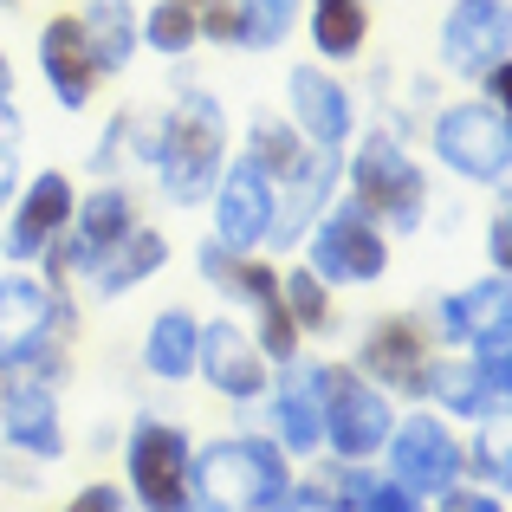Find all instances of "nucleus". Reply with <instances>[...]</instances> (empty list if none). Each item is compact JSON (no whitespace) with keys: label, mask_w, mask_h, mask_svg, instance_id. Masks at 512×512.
Returning a JSON list of instances; mask_svg holds the SVG:
<instances>
[{"label":"nucleus","mask_w":512,"mask_h":512,"mask_svg":"<svg viewBox=\"0 0 512 512\" xmlns=\"http://www.w3.org/2000/svg\"><path fill=\"white\" fill-rule=\"evenodd\" d=\"M370 39V7L363 0H312V46L325 59H357Z\"/></svg>","instance_id":"nucleus-24"},{"label":"nucleus","mask_w":512,"mask_h":512,"mask_svg":"<svg viewBox=\"0 0 512 512\" xmlns=\"http://www.w3.org/2000/svg\"><path fill=\"white\" fill-rule=\"evenodd\" d=\"M389 480L409 493H448L454 480H461L467 454L461 441L448 435V422H435V415H409V422L389 428Z\"/></svg>","instance_id":"nucleus-8"},{"label":"nucleus","mask_w":512,"mask_h":512,"mask_svg":"<svg viewBox=\"0 0 512 512\" xmlns=\"http://www.w3.org/2000/svg\"><path fill=\"white\" fill-rule=\"evenodd\" d=\"M240 20H247V39H240V46H253V52L286 46L292 20H299V0H240Z\"/></svg>","instance_id":"nucleus-28"},{"label":"nucleus","mask_w":512,"mask_h":512,"mask_svg":"<svg viewBox=\"0 0 512 512\" xmlns=\"http://www.w3.org/2000/svg\"><path fill=\"white\" fill-rule=\"evenodd\" d=\"M0 428L20 454L33 461H59L65 435H59V409H52V383H33V376H13L0 383Z\"/></svg>","instance_id":"nucleus-14"},{"label":"nucleus","mask_w":512,"mask_h":512,"mask_svg":"<svg viewBox=\"0 0 512 512\" xmlns=\"http://www.w3.org/2000/svg\"><path fill=\"white\" fill-rule=\"evenodd\" d=\"M506 312H512L506 273H493V279H480V286H467V292H454V299H441L435 318H441V338H448V344H474L480 357H493V350L512 344Z\"/></svg>","instance_id":"nucleus-11"},{"label":"nucleus","mask_w":512,"mask_h":512,"mask_svg":"<svg viewBox=\"0 0 512 512\" xmlns=\"http://www.w3.org/2000/svg\"><path fill=\"white\" fill-rule=\"evenodd\" d=\"M7 91H13V65H7V52H0V104H7Z\"/></svg>","instance_id":"nucleus-42"},{"label":"nucleus","mask_w":512,"mask_h":512,"mask_svg":"<svg viewBox=\"0 0 512 512\" xmlns=\"http://www.w3.org/2000/svg\"><path fill=\"white\" fill-rule=\"evenodd\" d=\"M350 201H357L370 221H389L396 234H409L428 214V175L409 163V150H402L389 130H376V137H363L357 156H350Z\"/></svg>","instance_id":"nucleus-3"},{"label":"nucleus","mask_w":512,"mask_h":512,"mask_svg":"<svg viewBox=\"0 0 512 512\" xmlns=\"http://www.w3.org/2000/svg\"><path fill=\"white\" fill-rule=\"evenodd\" d=\"M357 512H422V500H415L409 487H396V480H376V487L363 493Z\"/></svg>","instance_id":"nucleus-33"},{"label":"nucleus","mask_w":512,"mask_h":512,"mask_svg":"<svg viewBox=\"0 0 512 512\" xmlns=\"http://www.w3.org/2000/svg\"><path fill=\"white\" fill-rule=\"evenodd\" d=\"M221 156H227V117H221V104H214L208 91H188V98L169 111V124L156 130V150H150L156 175H163V195L182 201V208L208 201L214 175H221Z\"/></svg>","instance_id":"nucleus-1"},{"label":"nucleus","mask_w":512,"mask_h":512,"mask_svg":"<svg viewBox=\"0 0 512 512\" xmlns=\"http://www.w3.org/2000/svg\"><path fill=\"white\" fill-rule=\"evenodd\" d=\"M435 156L467 182H506L512 169V137H506V111L493 104H448L435 117Z\"/></svg>","instance_id":"nucleus-6"},{"label":"nucleus","mask_w":512,"mask_h":512,"mask_svg":"<svg viewBox=\"0 0 512 512\" xmlns=\"http://www.w3.org/2000/svg\"><path fill=\"white\" fill-rule=\"evenodd\" d=\"M195 474V493H208L221 512H266L286 493V448L279 441H260V435H227L214 448H201L188 461Z\"/></svg>","instance_id":"nucleus-2"},{"label":"nucleus","mask_w":512,"mask_h":512,"mask_svg":"<svg viewBox=\"0 0 512 512\" xmlns=\"http://www.w3.org/2000/svg\"><path fill=\"white\" fill-rule=\"evenodd\" d=\"M163 260H169V240L156 234V227H130V234H124V247H117L111 260H104V273H98V292H104V299H117V292L143 286V279H150Z\"/></svg>","instance_id":"nucleus-23"},{"label":"nucleus","mask_w":512,"mask_h":512,"mask_svg":"<svg viewBox=\"0 0 512 512\" xmlns=\"http://www.w3.org/2000/svg\"><path fill=\"white\" fill-rule=\"evenodd\" d=\"M130 130H137V124H130V117H117V124L104 130V143H98V150H91V169H98V175H111V169H117V150H124V143H130Z\"/></svg>","instance_id":"nucleus-34"},{"label":"nucleus","mask_w":512,"mask_h":512,"mask_svg":"<svg viewBox=\"0 0 512 512\" xmlns=\"http://www.w3.org/2000/svg\"><path fill=\"white\" fill-rule=\"evenodd\" d=\"M441 59H448V72H467V78L500 65L506 59V0H454L448 26H441Z\"/></svg>","instance_id":"nucleus-13"},{"label":"nucleus","mask_w":512,"mask_h":512,"mask_svg":"<svg viewBox=\"0 0 512 512\" xmlns=\"http://www.w3.org/2000/svg\"><path fill=\"white\" fill-rule=\"evenodd\" d=\"M195 370L208 376V389L227 396V402H253L266 389V357L253 350L247 331H234V325H201Z\"/></svg>","instance_id":"nucleus-16"},{"label":"nucleus","mask_w":512,"mask_h":512,"mask_svg":"<svg viewBox=\"0 0 512 512\" xmlns=\"http://www.w3.org/2000/svg\"><path fill=\"white\" fill-rule=\"evenodd\" d=\"M370 487H376V480L363 474V467H344V474L331 480V500H338V506H363V493H370Z\"/></svg>","instance_id":"nucleus-35"},{"label":"nucleus","mask_w":512,"mask_h":512,"mask_svg":"<svg viewBox=\"0 0 512 512\" xmlns=\"http://www.w3.org/2000/svg\"><path fill=\"white\" fill-rule=\"evenodd\" d=\"M72 182H65L59 169H46V175H33V188L20 195V208H13V221H7V260H39V253L52 247V240L65 234V221H72Z\"/></svg>","instance_id":"nucleus-12"},{"label":"nucleus","mask_w":512,"mask_h":512,"mask_svg":"<svg viewBox=\"0 0 512 512\" xmlns=\"http://www.w3.org/2000/svg\"><path fill=\"white\" fill-rule=\"evenodd\" d=\"M188 461H195V448H188L182 428L169 422H137L130 428V493L143 500V512H175L188 500V487H195V474H188Z\"/></svg>","instance_id":"nucleus-7"},{"label":"nucleus","mask_w":512,"mask_h":512,"mask_svg":"<svg viewBox=\"0 0 512 512\" xmlns=\"http://www.w3.org/2000/svg\"><path fill=\"white\" fill-rule=\"evenodd\" d=\"M286 91H292V124H299L318 150H344L350 130H357V104H350V91L338 78L318 72V65H299V72L286 78Z\"/></svg>","instance_id":"nucleus-15"},{"label":"nucleus","mask_w":512,"mask_h":512,"mask_svg":"<svg viewBox=\"0 0 512 512\" xmlns=\"http://www.w3.org/2000/svg\"><path fill=\"white\" fill-rule=\"evenodd\" d=\"M441 512H506L500 500H493V493H441Z\"/></svg>","instance_id":"nucleus-39"},{"label":"nucleus","mask_w":512,"mask_h":512,"mask_svg":"<svg viewBox=\"0 0 512 512\" xmlns=\"http://www.w3.org/2000/svg\"><path fill=\"white\" fill-rule=\"evenodd\" d=\"M279 305H286V318L299 331H325L331 325V292H325V279H318L312 266H292V273L279 279Z\"/></svg>","instance_id":"nucleus-27"},{"label":"nucleus","mask_w":512,"mask_h":512,"mask_svg":"<svg viewBox=\"0 0 512 512\" xmlns=\"http://www.w3.org/2000/svg\"><path fill=\"white\" fill-rule=\"evenodd\" d=\"M487 253H493V273H506V266H512V221H506V214H493V227H487Z\"/></svg>","instance_id":"nucleus-36"},{"label":"nucleus","mask_w":512,"mask_h":512,"mask_svg":"<svg viewBox=\"0 0 512 512\" xmlns=\"http://www.w3.org/2000/svg\"><path fill=\"white\" fill-rule=\"evenodd\" d=\"M247 163L260 169L266 182H286V175L305 163V150H299V137H292L279 117H260V124H253V137H247Z\"/></svg>","instance_id":"nucleus-25"},{"label":"nucleus","mask_w":512,"mask_h":512,"mask_svg":"<svg viewBox=\"0 0 512 512\" xmlns=\"http://www.w3.org/2000/svg\"><path fill=\"white\" fill-rule=\"evenodd\" d=\"M195 344H201V318L169 305V312H156L150 338H143V363L163 383H182V376H195Z\"/></svg>","instance_id":"nucleus-22"},{"label":"nucleus","mask_w":512,"mask_h":512,"mask_svg":"<svg viewBox=\"0 0 512 512\" xmlns=\"http://www.w3.org/2000/svg\"><path fill=\"white\" fill-rule=\"evenodd\" d=\"M422 370H428V331L415 318H383V325L363 338V370L357 376H376L389 389H422Z\"/></svg>","instance_id":"nucleus-18"},{"label":"nucleus","mask_w":512,"mask_h":512,"mask_svg":"<svg viewBox=\"0 0 512 512\" xmlns=\"http://www.w3.org/2000/svg\"><path fill=\"white\" fill-rule=\"evenodd\" d=\"M13 188H20V117L13 104H0V208L13 201Z\"/></svg>","instance_id":"nucleus-31"},{"label":"nucleus","mask_w":512,"mask_h":512,"mask_svg":"<svg viewBox=\"0 0 512 512\" xmlns=\"http://www.w3.org/2000/svg\"><path fill=\"white\" fill-rule=\"evenodd\" d=\"M383 266H389L383 227H376L357 201L325 208V221H318V234H312V273L325 279V286H370V279H383Z\"/></svg>","instance_id":"nucleus-5"},{"label":"nucleus","mask_w":512,"mask_h":512,"mask_svg":"<svg viewBox=\"0 0 512 512\" xmlns=\"http://www.w3.org/2000/svg\"><path fill=\"white\" fill-rule=\"evenodd\" d=\"M39 72H46L52 98H59L65 111H85L91 104V91H98L104 72L91 65V46H85V33H78L72 13H59V20L39 26Z\"/></svg>","instance_id":"nucleus-17"},{"label":"nucleus","mask_w":512,"mask_h":512,"mask_svg":"<svg viewBox=\"0 0 512 512\" xmlns=\"http://www.w3.org/2000/svg\"><path fill=\"white\" fill-rule=\"evenodd\" d=\"M292 383L273 396V441L286 454H312L325 448V428H318V370H305L299 357H292Z\"/></svg>","instance_id":"nucleus-19"},{"label":"nucleus","mask_w":512,"mask_h":512,"mask_svg":"<svg viewBox=\"0 0 512 512\" xmlns=\"http://www.w3.org/2000/svg\"><path fill=\"white\" fill-rule=\"evenodd\" d=\"M0 7H7V0H0Z\"/></svg>","instance_id":"nucleus-43"},{"label":"nucleus","mask_w":512,"mask_h":512,"mask_svg":"<svg viewBox=\"0 0 512 512\" xmlns=\"http://www.w3.org/2000/svg\"><path fill=\"white\" fill-rule=\"evenodd\" d=\"M78 33H85L98 72H124L130 52H137V13H130V0H91L78 13Z\"/></svg>","instance_id":"nucleus-21"},{"label":"nucleus","mask_w":512,"mask_h":512,"mask_svg":"<svg viewBox=\"0 0 512 512\" xmlns=\"http://www.w3.org/2000/svg\"><path fill=\"white\" fill-rule=\"evenodd\" d=\"M137 39H150L156 52H169V59H182L188 46L201 39V20H195V0H156L150 20L137 26Z\"/></svg>","instance_id":"nucleus-26"},{"label":"nucleus","mask_w":512,"mask_h":512,"mask_svg":"<svg viewBox=\"0 0 512 512\" xmlns=\"http://www.w3.org/2000/svg\"><path fill=\"white\" fill-rule=\"evenodd\" d=\"M175 512H221V506H214V500H208V493H195V487H188V500H182V506H175Z\"/></svg>","instance_id":"nucleus-41"},{"label":"nucleus","mask_w":512,"mask_h":512,"mask_svg":"<svg viewBox=\"0 0 512 512\" xmlns=\"http://www.w3.org/2000/svg\"><path fill=\"white\" fill-rule=\"evenodd\" d=\"M253 350H260L266 363H292V357H299V325L286 318V305H266V312H260V344H253Z\"/></svg>","instance_id":"nucleus-29"},{"label":"nucleus","mask_w":512,"mask_h":512,"mask_svg":"<svg viewBox=\"0 0 512 512\" xmlns=\"http://www.w3.org/2000/svg\"><path fill=\"white\" fill-rule=\"evenodd\" d=\"M318 428H325V441L344 454V461H370V454L389 441L396 415H389V396L370 383V376L331 363V370H318Z\"/></svg>","instance_id":"nucleus-4"},{"label":"nucleus","mask_w":512,"mask_h":512,"mask_svg":"<svg viewBox=\"0 0 512 512\" xmlns=\"http://www.w3.org/2000/svg\"><path fill=\"white\" fill-rule=\"evenodd\" d=\"M474 461H480V474L493 480V487H506V422L500 415H487V428H480V441H474Z\"/></svg>","instance_id":"nucleus-32"},{"label":"nucleus","mask_w":512,"mask_h":512,"mask_svg":"<svg viewBox=\"0 0 512 512\" xmlns=\"http://www.w3.org/2000/svg\"><path fill=\"white\" fill-rule=\"evenodd\" d=\"M480 85H487V104H493V111H506V59L487 65V72H480Z\"/></svg>","instance_id":"nucleus-40"},{"label":"nucleus","mask_w":512,"mask_h":512,"mask_svg":"<svg viewBox=\"0 0 512 512\" xmlns=\"http://www.w3.org/2000/svg\"><path fill=\"white\" fill-rule=\"evenodd\" d=\"M214 240H221L227 253H247L266 240V227H273V182H266L260 169L240 156L234 169L214 175Z\"/></svg>","instance_id":"nucleus-10"},{"label":"nucleus","mask_w":512,"mask_h":512,"mask_svg":"<svg viewBox=\"0 0 512 512\" xmlns=\"http://www.w3.org/2000/svg\"><path fill=\"white\" fill-rule=\"evenodd\" d=\"M65 512H124V493H117V487H85Z\"/></svg>","instance_id":"nucleus-37"},{"label":"nucleus","mask_w":512,"mask_h":512,"mask_svg":"<svg viewBox=\"0 0 512 512\" xmlns=\"http://www.w3.org/2000/svg\"><path fill=\"white\" fill-rule=\"evenodd\" d=\"M130 214H137L130 188H98V195H85L72 208V221H65V227H72V240L52 253V273H98V266L124 247V234L137 227Z\"/></svg>","instance_id":"nucleus-9"},{"label":"nucleus","mask_w":512,"mask_h":512,"mask_svg":"<svg viewBox=\"0 0 512 512\" xmlns=\"http://www.w3.org/2000/svg\"><path fill=\"white\" fill-rule=\"evenodd\" d=\"M195 20L214 46H240L247 39V20H240V0H195Z\"/></svg>","instance_id":"nucleus-30"},{"label":"nucleus","mask_w":512,"mask_h":512,"mask_svg":"<svg viewBox=\"0 0 512 512\" xmlns=\"http://www.w3.org/2000/svg\"><path fill=\"white\" fill-rule=\"evenodd\" d=\"M266 512H344L338 500H325V493H279Z\"/></svg>","instance_id":"nucleus-38"},{"label":"nucleus","mask_w":512,"mask_h":512,"mask_svg":"<svg viewBox=\"0 0 512 512\" xmlns=\"http://www.w3.org/2000/svg\"><path fill=\"white\" fill-rule=\"evenodd\" d=\"M201 260V273H208V286H221L227 299H247V305H279V266H260V260H247V253H227L221 240H208V247L195 253Z\"/></svg>","instance_id":"nucleus-20"}]
</instances>
